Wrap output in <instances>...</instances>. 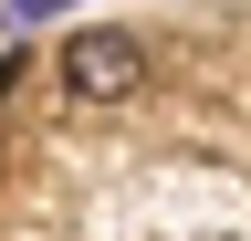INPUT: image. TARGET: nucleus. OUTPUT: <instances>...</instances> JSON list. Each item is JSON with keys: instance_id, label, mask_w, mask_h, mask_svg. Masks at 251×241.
Segmentation results:
<instances>
[{"instance_id": "nucleus-1", "label": "nucleus", "mask_w": 251, "mask_h": 241, "mask_svg": "<svg viewBox=\"0 0 251 241\" xmlns=\"http://www.w3.org/2000/svg\"><path fill=\"white\" fill-rule=\"evenodd\" d=\"M136 84H147V53L126 42L115 21H84V32L63 42V95L74 105H126Z\"/></svg>"}]
</instances>
